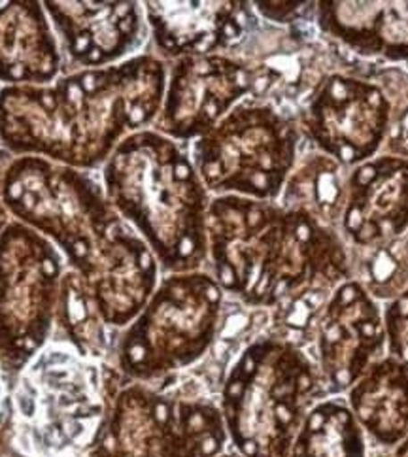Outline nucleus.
<instances>
[{"label":"nucleus","mask_w":408,"mask_h":457,"mask_svg":"<svg viewBox=\"0 0 408 457\" xmlns=\"http://www.w3.org/2000/svg\"><path fill=\"white\" fill-rule=\"evenodd\" d=\"M61 46L42 3H0V81L52 84L61 72Z\"/></svg>","instance_id":"17"},{"label":"nucleus","mask_w":408,"mask_h":457,"mask_svg":"<svg viewBox=\"0 0 408 457\" xmlns=\"http://www.w3.org/2000/svg\"><path fill=\"white\" fill-rule=\"evenodd\" d=\"M314 23L325 42L357 62L408 64V3L320 0Z\"/></svg>","instance_id":"16"},{"label":"nucleus","mask_w":408,"mask_h":457,"mask_svg":"<svg viewBox=\"0 0 408 457\" xmlns=\"http://www.w3.org/2000/svg\"><path fill=\"white\" fill-rule=\"evenodd\" d=\"M348 172L350 169L338 161L303 142L279 203L338 231L346 204Z\"/></svg>","instance_id":"19"},{"label":"nucleus","mask_w":408,"mask_h":457,"mask_svg":"<svg viewBox=\"0 0 408 457\" xmlns=\"http://www.w3.org/2000/svg\"><path fill=\"white\" fill-rule=\"evenodd\" d=\"M287 457H371L369 440L345 395L314 404Z\"/></svg>","instance_id":"20"},{"label":"nucleus","mask_w":408,"mask_h":457,"mask_svg":"<svg viewBox=\"0 0 408 457\" xmlns=\"http://www.w3.org/2000/svg\"><path fill=\"white\" fill-rule=\"evenodd\" d=\"M103 387L89 457H216L229 448L218 399L186 374L142 384L106 367Z\"/></svg>","instance_id":"6"},{"label":"nucleus","mask_w":408,"mask_h":457,"mask_svg":"<svg viewBox=\"0 0 408 457\" xmlns=\"http://www.w3.org/2000/svg\"><path fill=\"white\" fill-rule=\"evenodd\" d=\"M169 67L140 54L104 69L76 71L46 86L0 91V140L78 170L103 169L130 135L155 123Z\"/></svg>","instance_id":"2"},{"label":"nucleus","mask_w":408,"mask_h":457,"mask_svg":"<svg viewBox=\"0 0 408 457\" xmlns=\"http://www.w3.org/2000/svg\"><path fill=\"white\" fill-rule=\"evenodd\" d=\"M325 397H342L386 352L382 304L355 280L342 282L325 304L306 348Z\"/></svg>","instance_id":"11"},{"label":"nucleus","mask_w":408,"mask_h":457,"mask_svg":"<svg viewBox=\"0 0 408 457\" xmlns=\"http://www.w3.org/2000/svg\"><path fill=\"white\" fill-rule=\"evenodd\" d=\"M404 246H406V252H408V231H406V235H404Z\"/></svg>","instance_id":"29"},{"label":"nucleus","mask_w":408,"mask_h":457,"mask_svg":"<svg viewBox=\"0 0 408 457\" xmlns=\"http://www.w3.org/2000/svg\"><path fill=\"white\" fill-rule=\"evenodd\" d=\"M321 399L328 397L310 355L263 329L237 352L218 389L229 450L242 457H287Z\"/></svg>","instance_id":"5"},{"label":"nucleus","mask_w":408,"mask_h":457,"mask_svg":"<svg viewBox=\"0 0 408 457\" xmlns=\"http://www.w3.org/2000/svg\"><path fill=\"white\" fill-rule=\"evenodd\" d=\"M391 455H394V457H408V436L403 440V443L394 452H391Z\"/></svg>","instance_id":"26"},{"label":"nucleus","mask_w":408,"mask_h":457,"mask_svg":"<svg viewBox=\"0 0 408 457\" xmlns=\"http://www.w3.org/2000/svg\"><path fill=\"white\" fill-rule=\"evenodd\" d=\"M227 297L206 269L162 274L148 303L113 346L125 380L165 384L201 365L214 350Z\"/></svg>","instance_id":"7"},{"label":"nucleus","mask_w":408,"mask_h":457,"mask_svg":"<svg viewBox=\"0 0 408 457\" xmlns=\"http://www.w3.org/2000/svg\"><path fill=\"white\" fill-rule=\"evenodd\" d=\"M103 189L161 274L206 269L212 199L184 144L152 127L127 137L103 165Z\"/></svg>","instance_id":"4"},{"label":"nucleus","mask_w":408,"mask_h":457,"mask_svg":"<svg viewBox=\"0 0 408 457\" xmlns=\"http://www.w3.org/2000/svg\"><path fill=\"white\" fill-rule=\"evenodd\" d=\"M350 278L362 286L380 304L396 299L408 287V252L404 237L371 244L346 246Z\"/></svg>","instance_id":"21"},{"label":"nucleus","mask_w":408,"mask_h":457,"mask_svg":"<svg viewBox=\"0 0 408 457\" xmlns=\"http://www.w3.org/2000/svg\"><path fill=\"white\" fill-rule=\"evenodd\" d=\"M303 148L296 113L246 96L191 144V161L214 197L279 201Z\"/></svg>","instance_id":"8"},{"label":"nucleus","mask_w":408,"mask_h":457,"mask_svg":"<svg viewBox=\"0 0 408 457\" xmlns=\"http://www.w3.org/2000/svg\"><path fill=\"white\" fill-rule=\"evenodd\" d=\"M57 42L78 71L104 69L129 59L144 42L140 3H42Z\"/></svg>","instance_id":"14"},{"label":"nucleus","mask_w":408,"mask_h":457,"mask_svg":"<svg viewBox=\"0 0 408 457\" xmlns=\"http://www.w3.org/2000/svg\"><path fill=\"white\" fill-rule=\"evenodd\" d=\"M252 87V71L240 57L216 54L176 59L152 129L179 144L195 142L250 96Z\"/></svg>","instance_id":"12"},{"label":"nucleus","mask_w":408,"mask_h":457,"mask_svg":"<svg viewBox=\"0 0 408 457\" xmlns=\"http://www.w3.org/2000/svg\"><path fill=\"white\" fill-rule=\"evenodd\" d=\"M216 457H242V455H238L237 452H233V450L227 448L223 453H220V455H216Z\"/></svg>","instance_id":"28"},{"label":"nucleus","mask_w":408,"mask_h":457,"mask_svg":"<svg viewBox=\"0 0 408 457\" xmlns=\"http://www.w3.org/2000/svg\"><path fill=\"white\" fill-rule=\"evenodd\" d=\"M55 325L81 355L104 357L110 328L96 310L86 282L72 269L62 274Z\"/></svg>","instance_id":"22"},{"label":"nucleus","mask_w":408,"mask_h":457,"mask_svg":"<svg viewBox=\"0 0 408 457\" xmlns=\"http://www.w3.org/2000/svg\"><path fill=\"white\" fill-rule=\"evenodd\" d=\"M408 231V159L379 154L350 169L338 233L346 246H371Z\"/></svg>","instance_id":"15"},{"label":"nucleus","mask_w":408,"mask_h":457,"mask_svg":"<svg viewBox=\"0 0 408 457\" xmlns=\"http://www.w3.org/2000/svg\"><path fill=\"white\" fill-rule=\"evenodd\" d=\"M62 253L21 221L0 231V367L21 372L55 328Z\"/></svg>","instance_id":"9"},{"label":"nucleus","mask_w":408,"mask_h":457,"mask_svg":"<svg viewBox=\"0 0 408 457\" xmlns=\"http://www.w3.org/2000/svg\"><path fill=\"white\" fill-rule=\"evenodd\" d=\"M371 450L394 452L408 436V365L384 355L345 395Z\"/></svg>","instance_id":"18"},{"label":"nucleus","mask_w":408,"mask_h":457,"mask_svg":"<svg viewBox=\"0 0 408 457\" xmlns=\"http://www.w3.org/2000/svg\"><path fill=\"white\" fill-rule=\"evenodd\" d=\"M146 25L161 61L233 54L259 20L252 3H144Z\"/></svg>","instance_id":"13"},{"label":"nucleus","mask_w":408,"mask_h":457,"mask_svg":"<svg viewBox=\"0 0 408 457\" xmlns=\"http://www.w3.org/2000/svg\"><path fill=\"white\" fill-rule=\"evenodd\" d=\"M3 199L15 220L67 257L110 329L138 316L162 276L159 263L89 172L23 155L4 174Z\"/></svg>","instance_id":"1"},{"label":"nucleus","mask_w":408,"mask_h":457,"mask_svg":"<svg viewBox=\"0 0 408 457\" xmlns=\"http://www.w3.org/2000/svg\"><path fill=\"white\" fill-rule=\"evenodd\" d=\"M372 69L328 74L296 110L303 142L346 169L377 157L387 137L391 104Z\"/></svg>","instance_id":"10"},{"label":"nucleus","mask_w":408,"mask_h":457,"mask_svg":"<svg viewBox=\"0 0 408 457\" xmlns=\"http://www.w3.org/2000/svg\"><path fill=\"white\" fill-rule=\"evenodd\" d=\"M386 352L408 365V287L382 304Z\"/></svg>","instance_id":"24"},{"label":"nucleus","mask_w":408,"mask_h":457,"mask_svg":"<svg viewBox=\"0 0 408 457\" xmlns=\"http://www.w3.org/2000/svg\"><path fill=\"white\" fill-rule=\"evenodd\" d=\"M255 15L276 27L316 21V3H252Z\"/></svg>","instance_id":"25"},{"label":"nucleus","mask_w":408,"mask_h":457,"mask_svg":"<svg viewBox=\"0 0 408 457\" xmlns=\"http://www.w3.org/2000/svg\"><path fill=\"white\" fill-rule=\"evenodd\" d=\"M227 301L271 312L310 289L350 280L348 248L325 227L279 201L225 195L208 208V263Z\"/></svg>","instance_id":"3"},{"label":"nucleus","mask_w":408,"mask_h":457,"mask_svg":"<svg viewBox=\"0 0 408 457\" xmlns=\"http://www.w3.org/2000/svg\"><path fill=\"white\" fill-rule=\"evenodd\" d=\"M371 457H394L391 452H382V450H371Z\"/></svg>","instance_id":"27"},{"label":"nucleus","mask_w":408,"mask_h":457,"mask_svg":"<svg viewBox=\"0 0 408 457\" xmlns=\"http://www.w3.org/2000/svg\"><path fill=\"white\" fill-rule=\"evenodd\" d=\"M371 76L379 81L391 104L382 154L408 159V72L399 67H374Z\"/></svg>","instance_id":"23"}]
</instances>
